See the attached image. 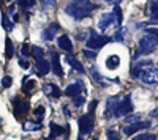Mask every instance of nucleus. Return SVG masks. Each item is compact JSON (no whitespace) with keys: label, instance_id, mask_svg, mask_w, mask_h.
<instances>
[{"label":"nucleus","instance_id":"40","mask_svg":"<svg viewBox=\"0 0 158 140\" xmlns=\"http://www.w3.org/2000/svg\"><path fill=\"white\" fill-rule=\"evenodd\" d=\"M152 117H155V118H158V107H156V109H155V110L152 112Z\"/></svg>","mask_w":158,"mask_h":140},{"label":"nucleus","instance_id":"36","mask_svg":"<svg viewBox=\"0 0 158 140\" xmlns=\"http://www.w3.org/2000/svg\"><path fill=\"white\" fill-rule=\"evenodd\" d=\"M19 65H21L24 69H27V68H29V63L25 61V60H19Z\"/></svg>","mask_w":158,"mask_h":140},{"label":"nucleus","instance_id":"18","mask_svg":"<svg viewBox=\"0 0 158 140\" xmlns=\"http://www.w3.org/2000/svg\"><path fill=\"white\" fill-rule=\"evenodd\" d=\"M118 65H120V57L118 55H111L106 58V66L108 69H115Z\"/></svg>","mask_w":158,"mask_h":140},{"label":"nucleus","instance_id":"32","mask_svg":"<svg viewBox=\"0 0 158 140\" xmlns=\"http://www.w3.org/2000/svg\"><path fill=\"white\" fill-rule=\"evenodd\" d=\"M3 21H5V29H8V30H11V29H13V24L10 22V19H8V18L5 16V18H3Z\"/></svg>","mask_w":158,"mask_h":140},{"label":"nucleus","instance_id":"27","mask_svg":"<svg viewBox=\"0 0 158 140\" xmlns=\"http://www.w3.org/2000/svg\"><path fill=\"white\" fill-rule=\"evenodd\" d=\"M84 101H85V99H84V98H82L81 95H79V96H76V98H73V104H74L76 107H81V106L84 104Z\"/></svg>","mask_w":158,"mask_h":140},{"label":"nucleus","instance_id":"15","mask_svg":"<svg viewBox=\"0 0 158 140\" xmlns=\"http://www.w3.org/2000/svg\"><path fill=\"white\" fill-rule=\"evenodd\" d=\"M15 106H16V109H18L21 117L29 112V103H27V101H21L19 98H15Z\"/></svg>","mask_w":158,"mask_h":140},{"label":"nucleus","instance_id":"20","mask_svg":"<svg viewBox=\"0 0 158 140\" xmlns=\"http://www.w3.org/2000/svg\"><path fill=\"white\" fill-rule=\"evenodd\" d=\"M149 13H150V18L152 19H158V0H150Z\"/></svg>","mask_w":158,"mask_h":140},{"label":"nucleus","instance_id":"23","mask_svg":"<svg viewBox=\"0 0 158 140\" xmlns=\"http://www.w3.org/2000/svg\"><path fill=\"white\" fill-rule=\"evenodd\" d=\"M30 54L35 57V60H38V58H41V57H43L44 50H43L41 47H38V46H32V49H30Z\"/></svg>","mask_w":158,"mask_h":140},{"label":"nucleus","instance_id":"38","mask_svg":"<svg viewBox=\"0 0 158 140\" xmlns=\"http://www.w3.org/2000/svg\"><path fill=\"white\" fill-rule=\"evenodd\" d=\"M122 33H123V30H118V32L115 33V35H117V36H115V40H117V41H118V40H122Z\"/></svg>","mask_w":158,"mask_h":140},{"label":"nucleus","instance_id":"11","mask_svg":"<svg viewBox=\"0 0 158 140\" xmlns=\"http://www.w3.org/2000/svg\"><path fill=\"white\" fill-rule=\"evenodd\" d=\"M81 91H82V85L79 84V82L68 85V87H67V90H65V93H67L68 96H71V98H76V96H79V95H81Z\"/></svg>","mask_w":158,"mask_h":140},{"label":"nucleus","instance_id":"34","mask_svg":"<svg viewBox=\"0 0 158 140\" xmlns=\"http://www.w3.org/2000/svg\"><path fill=\"white\" fill-rule=\"evenodd\" d=\"M35 113H36V115H43V113H44V107H41V106L36 107L35 109Z\"/></svg>","mask_w":158,"mask_h":140},{"label":"nucleus","instance_id":"5","mask_svg":"<svg viewBox=\"0 0 158 140\" xmlns=\"http://www.w3.org/2000/svg\"><path fill=\"white\" fill-rule=\"evenodd\" d=\"M108 41H111V38H108V36H103V35H97V33H94L89 40H87V47L89 49H100V47H103L104 44H106Z\"/></svg>","mask_w":158,"mask_h":140},{"label":"nucleus","instance_id":"3","mask_svg":"<svg viewBox=\"0 0 158 140\" xmlns=\"http://www.w3.org/2000/svg\"><path fill=\"white\" fill-rule=\"evenodd\" d=\"M97 107V101H94L90 106V112L85 113V115H82L81 118H79V140H84L85 135L92 134V131H94V126H95V121H94V109Z\"/></svg>","mask_w":158,"mask_h":140},{"label":"nucleus","instance_id":"16","mask_svg":"<svg viewBox=\"0 0 158 140\" xmlns=\"http://www.w3.org/2000/svg\"><path fill=\"white\" fill-rule=\"evenodd\" d=\"M44 93L49 95L51 98H59L60 96V90H59V87L54 85V84H48L44 85Z\"/></svg>","mask_w":158,"mask_h":140},{"label":"nucleus","instance_id":"25","mask_svg":"<svg viewBox=\"0 0 158 140\" xmlns=\"http://www.w3.org/2000/svg\"><path fill=\"white\" fill-rule=\"evenodd\" d=\"M133 140H156L155 134H141L138 137H135Z\"/></svg>","mask_w":158,"mask_h":140},{"label":"nucleus","instance_id":"42","mask_svg":"<svg viewBox=\"0 0 158 140\" xmlns=\"http://www.w3.org/2000/svg\"><path fill=\"white\" fill-rule=\"evenodd\" d=\"M41 140H51V138H41Z\"/></svg>","mask_w":158,"mask_h":140},{"label":"nucleus","instance_id":"37","mask_svg":"<svg viewBox=\"0 0 158 140\" xmlns=\"http://www.w3.org/2000/svg\"><path fill=\"white\" fill-rule=\"evenodd\" d=\"M22 52L27 55V54H30V49H29V46H22Z\"/></svg>","mask_w":158,"mask_h":140},{"label":"nucleus","instance_id":"1","mask_svg":"<svg viewBox=\"0 0 158 140\" xmlns=\"http://www.w3.org/2000/svg\"><path fill=\"white\" fill-rule=\"evenodd\" d=\"M158 47V29L150 27L146 30L144 35L139 40V52L138 54H150Z\"/></svg>","mask_w":158,"mask_h":140},{"label":"nucleus","instance_id":"4","mask_svg":"<svg viewBox=\"0 0 158 140\" xmlns=\"http://www.w3.org/2000/svg\"><path fill=\"white\" fill-rule=\"evenodd\" d=\"M133 77H138L141 79L144 84H147V85H155L158 84V69L156 68H146V69H141V68H135L133 69Z\"/></svg>","mask_w":158,"mask_h":140},{"label":"nucleus","instance_id":"14","mask_svg":"<svg viewBox=\"0 0 158 140\" xmlns=\"http://www.w3.org/2000/svg\"><path fill=\"white\" fill-rule=\"evenodd\" d=\"M36 66H38V72H40V74H44V76H46V74L51 71V65H49V61H48V60H44L43 57L36 60Z\"/></svg>","mask_w":158,"mask_h":140},{"label":"nucleus","instance_id":"29","mask_svg":"<svg viewBox=\"0 0 158 140\" xmlns=\"http://www.w3.org/2000/svg\"><path fill=\"white\" fill-rule=\"evenodd\" d=\"M11 84H13V79L10 77V76H5V77H3V80H2V85H3V88H10V87H11Z\"/></svg>","mask_w":158,"mask_h":140},{"label":"nucleus","instance_id":"6","mask_svg":"<svg viewBox=\"0 0 158 140\" xmlns=\"http://www.w3.org/2000/svg\"><path fill=\"white\" fill-rule=\"evenodd\" d=\"M112 24H117V18H115V14H114V11H111V13H103L101 18H100V21H98V27H100L101 30H106L108 27H111Z\"/></svg>","mask_w":158,"mask_h":140},{"label":"nucleus","instance_id":"13","mask_svg":"<svg viewBox=\"0 0 158 140\" xmlns=\"http://www.w3.org/2000/svg\"><path fill=\"white\" fill-rule=\"evenodd\" d=\"M74 2L77 3V6L81 8L82 11H85V13H87V16H89L90 13H92V11L95 10V5L92 3L90 0H74Z\"/></svg>","mask_w":158,"mask_h":140},{"label":"nucleus","instance_id":"39","mask_svg":"<svg viewBox=\"0 0 158 140\" xmlns=\"http://www.w3.org/2000/svg\"><path fill=\"white\" fill-rule=\"evenodd\" d=\"M84 55H87V57H95V55H97V52H94V54H92V52H87V50H85V52H84Z\"/></svg>","mask_w":158,"mask_h":140},{"label":"nucleus","instance_id":"31","mask_svg":"<svg viewBox=\"0 0 158 140\" xmlns=\"http://www.w3.org/2000/svg\"><path fill=\"white\" fill-rule=\"evenodd\" d=\"M44 6H54L56 5V0H41Z\"/></svg>","mask_w":158,"mask_h":140},{"label":"nucleus","instance_id":"35","mask_svg":"<svg viewBox=\"0 0 158 140\" xmlns=\"http://www.w3.org/2000/svg\"><path fill=\"white\" fill-rule=\"evenodd\" d=\"M104 2H106V3H109V5H118V3H120L122 2V0H104Z\"/></svg>","mask_w":158,"mask_h":140},{"label":"nucleus","instance_id":"19","mask_svg":"<svg viewBox=\"0 0 158 140\" xmlns=\"http://www.w3.org/2000/svg\"><path fill=\"white\" fill-rule=\"evenodd\" d=\"M65 132H67L65 128H62V126L56 123H51V137H59V135H63Z\"/></svg>","mask_w":158,"mask_h":140},{"label":"nucleus","instance_id":"8","mask_svg":"<svg viewBox=\"0 0 158 140\" xmlns=\"http://www.w3.org/2000/svg\"><path fill=\"white\" fill-rule=\"evenodd\" d=\"M65 11H67V14H70V16H73L74 19H82V18H87V13L85 11H82L81 8L77 6V3L73 2L70 3V5H67V8H65Z\"/></svg>","mask_w":158,"mask_h":140},{"label":"nucleus","instance_id":"12","mask_svg":"<svg viewBox=\"0 0 158 140\" xmlns=\"http://www.w3.org/2000/svg\"><path fill=\"white\" fill-rule=\"evenodd\" d=\"M65 60H67V63H68V65H70L71 68H74L77 72H82V74H84V66H82V63L79 61L77 58H74L73 55H70V54H68Z\"/></svg>","mask_w":158,"mask_h":140},{"label":"nucleus","instance_id":"9","mask_svg":"<svg viewBox=\"0 0 158 140\" xmlns=\"http://www.w3.org/2000/svg\"><path fill=\"white\" fill-rule=\"evenodd\" d=\"M57 43H59V47H60L62 50H67V52H73V43H71V40H70V36H67V35L59 36Z\"/></svg>","mask_w":158,"mask_h":140},{"label":"nucleus","instance_id":"30","mask_svg":"<svg viewBox=\"0 0 158 140\" xmlns=\"http://www.w3.org/2000/svg\"><path fill=\"white\" fill-rule=\"evenodd\" d=\"M33 88H35V82L30 80V82H27V84L24 85V91L25 93H30V90H33Z\"/></svg>","mask_w":158,"mask_h":140},{"label":"nucleus","instance_id":"24","mask_svg":"<svg viewBox=\"0 0 158 140\" xmlns=\"http://www.w3.org/2000/svg\"><path fill=\"white\" fill-rule=\"evenodd\" d=\"M18 5L22 8H30L35 5V0H18Z\"/></svg>","mask_w":158,"mask_h":140},{"label":"nucleus","instance_id":"22","mask_svg":"<svg viewBox=\"0 0 158 140\" xmlns=\"http://www.w3.org/2000/svg\"><path fill=\"white\" fill-rule=\"evenodd\" d=\"M5 46H6V49H5L6 58H11L13 55H15V47H13V43H11V40H10V38H6V41H5Z\"/></svg>","mask_w":158,"mask_h":140},{"label":"nucleus","instance_id":"26","mask_svg":"<svg viewBox=\"0 0 158 140\" xmlns=\"http://www.w3.org/2000/svg\"><path fill=\"white\" fill-rule=\"evenodd\" d=\"M114 14L117 18V25H120L122 24V11H120V8H118V6L114 8Z\"/></svg>","mask_w":158,"mask_h":140},{"label":"nucleus","instance_id":"2","mask_svg":"<svg viewBox=\"0 0 158 140\" xmlns=\"http://www.w3.org/2000/svg\"><path fill=\"white\" fill-rule=\"evenodd\" d=\"M106 110H112L115 117H125L128 113L133 112V104H131L130 96H125L122 101L120 99H109L106 104Z\"/></svg>","mask_w":158,"mask_h":140},{"label":"nucleus","instance_id":"21","mask_svg":"<svg viewBox=\"0 0 158 140\" xmlns=\"http://www.w3.org/2000/svg\"><path fill=\"white\" fill-rule=\"evenodd\" d=\"M24 129L25 131H40V129H41V124L36 123V121H25Z\"/></svg>","mask_w":158,"mask_h":140},{"label":"nucleus","instance_id":"33","mask_svg":"<svg viewBox=\"0 0 158 140\" xmlns=\"http://www.w3.org/2000/svg\"><path fill=\"white\" fill-rule=\"evenodd\" d=\"M92 76H94V79H97V80H101L100 74H98V71H97L95 68H92Z\"/></svg>","mask_w":158,"mask_h":140},{"label":"nucleus","instance_id":"17","mask_svg":"<svg viewBox=\"0 0 158 140\" xmlns=\"http://www.w3.org/2000/svg\"><path fill=\"white\" fill-rule=\"evenodd\" d=\"M52 68H54V72L62 77V76H63V69L60 66V58H59L57 54H52Z\"/></svg>","mask_w":158,"mask_h":140},{"label":"nucleus","instance_id":"10","mask_svg":"<svg viewBox=\"0 0 158 140\" xmlns=\"http://www.w3.org/2000/svg\"><path fill=\"white\" fill-rule=\"evenodd\" d=\"M57 30H59V25L54 22V24H51L49 27L46 29V30H43V40H46V41H51V40H54V36L57 35Z\"/></svg>","mask_w":158,"mask_h":140},{"label":"nucleus","instance_id":"41","mask_svg":"<svg viewBox=\"0 0 158 140\" xmlns=\"http://www.w3.org/2000/svg\"><path fill=\"white\" fill-rule=\"evenodd\" d=\"M92 140H98V137H95V138H92Z\"/></svg>","mask_w":158,"mask_h":140},{"label":"nucleus","instance_id":"7","mask_svg":"<svg viewBox=\"0 0 158 140\" xmlns=\"http://www.w3.org/2000/svg\"><path fill=\"white\" fill-rule=\"evenodd\" d=\"M147 128H150V123H149V121L131 123V124H128V126H125V128H123V134H125V135H133L135 132L142 131V129H147Z\"/></svg>","mask_w":158,"mask_h":140},{"label":"nucleus","instance_id":"28","mask_svg":"<svg viewBox=\"0 0 158 140\" xmlns=\"http://www.w3.org/2000/svg\"><path fill=\"white\" fill-rule=\"evenodd\" d=\"M106 137H108V140H118V135H117V132L114 129H109L106 132Z\"/></svg>","mask_w":158,"mask_h":140}]
</instances>
